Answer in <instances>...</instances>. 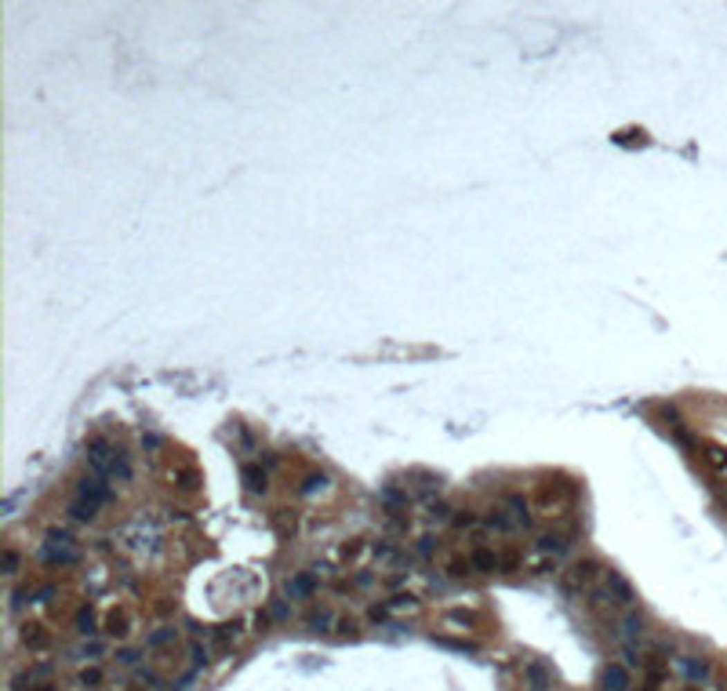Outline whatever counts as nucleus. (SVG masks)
I'll return each instance as SVG.
<instances>
[{"mask_svg": "<svg viewBox=\"0 0 727 691\" xmlns=\"http://www.w3.org/2000/svg\"><path fill=\"white\" fill-rule=\"evenodd\" d=\"M113 455H117V451H113L102 436H95V441L88 444V459H91V466L98 470V473H109V462H113Z\"/></svg>", "mask_w": 727, "mask_h": 691, "instance_id": "9", "label": "nucleus"}, {"mask_svg": "<svg viewBox=\"0 0 727 691\" xmlns=\"http://www.w3.org/2000/svg\"><path fill=\"white\" fill-rule=\"evenodd\" d=\"M600 691H629L633 688V676H629V666L625 662H607L600 670Z\"/></svg>", "mask_w": 727, "mask_h": 691, "instance_id": "4", "label": "nucleus"}, {"mask_svg": "<svg viewBox=\"0 0 727 691\" xmlns=\"http://www.w3.org/2000/svg\"><path fill=\"white\" fill-rule=\"evenodd\" d=\"M506 506L513 510V524H531V513H527V502L520 499V495H506Z\"/></svg>", "mask_w": 727, "mask_h": 691, "instance_id": "19", "label": "nucleus"}, {"mask_svg": "<svg viewBox=\"0 0 727 691\" xmlns=\"http://www.w3.org/2000/svg\"><path fill=\"white\" fill-rule=\"evenodd\" d=\"M604 579H607V589H611V597L618 600V608H633L636 593H633V586L625 582V575H618V571H607Z\"/></svg>", "mask_w": 727, "mask_h": 691, "instance_id": "8", "label": "nucleus"}, {"mask_svg": "<svg viewBox=\"0 0 727 691\" xmlns=\"http://www.w3.org/2000/svg\"><path fill=\"white\" fill-rule=\"evenodd\" d=\"M77 629L84 633V637H91V633L98 629V626H95V611H91V608H80V611H77Z\"/></svg>", "mask_w": 727, "mask_h": 691, "instance_id": "22", "label": "nucleus"}, {"mask_svg": "<svg viewBox=\"0 0 727 691\" xmlns=\"http://www.w3.org/2000/svg\"><path fill=\"white\" fill-rule=\"evenodd\" d=\"M324 484H327V477H324V473H313V477H306V481H302V495H313V491H317V488H324Z\"/></svg>", "mask_w": 727, "mask_h": 691, "instance_id": "28", "label": "nucleus"}, {"mask_svg": "<svg viewBox=\"0 0 727 691\" xmlns=\"http://www.w3.org/2000/svg\"><path fill=\"white\" fill-rule=\"evenodd\" d=\"M683 673H688V681L706 684V681H709V662L698 658V655H688V658H683Z\"/></svg>", "mask_w": 727, "mask_h": 691, "instance_id": "14", "label": "nucleus"}, {"mask_svg": "<svg viewBox=\"0 0 727 691\" xmlns=\"http://www.w3.org/2000/svg\"><path fill=\"white\" fill-rule=\"evenodd\" d=\"M600 575H607L600 560H596V557H582V560L567 564V568L560 571V589H564L567 597L593 593V586H596V579H600Z\"/></svg>", "mask_w": 727, "mask_h": 691, "instance_id": "1", "label": "nucleus"}, {"mask_svg": "<svg viewBox=\"0 0 727 691\" xmlns=\"http://www.w3.org/2000/svg\"><path fill=\"white\" fill-rule=\"evenodd\" d=\"M618 629H622L625 641H636L640 633H644V618H640V611H625L622 623H618Z\"/></svg>", "mask_w": 727, "mask_h": 691, "instance_id": "16", "label": "nucleus"}, {"mask_svg": "<svg viewBox=\"0 0 727 691\" xmlns=\"http://www.w3.org/2000/svg\"><path fill=\"white\" fill-rule=\"evenodd\" d=\"M425 510H430L433 520H448V517H451V506H448V502H430Z\"/></svg>", "mask_w": 727, "mask_h": 691, "instance_id": "29", "label": "nucleus"}, {"mask_svg": "<svg viewBox=\"0 0 727 691\" xmlns=\"http://www.w3.org/2000/svg\"><path fill=\"white\" fill-rule=\"evenodd\" d=\"M313 589H317V579H313V575H298V579L288 582V593L291 597H309Z\"/></svg>", "mask_w": 727, "mask_h": 691, "instance_id": "20", "label": "nucleus"}, {"mask_svg": "<svg viewBox=\"0 0 727 691\" xmlns=\"http://www.w3.org/2000/svg\"><path fill=\"white\" fill-rule=\"evenodd\" d=\"M106 633H113V637H127V633H131V615L113 608L106 615Z\"/></svg>", "mask_w": 727, "mask_h": 691, "instance_id": "13", "label": "nucleus"}, {"mask_svg": "<svg viewBox=\"0 0 727 691\" xmlns=\"http://www.w3.org/2000/svg\"><path fill=\"white\" fill-rule=\"evenodd\" d=\"M127 691H142V688H138V684H131V688H127Z\"/></svg>", "mask_w": 727, "mask_h": 691, "instance_id": "37", "label": "nucleus"}, {"mask_svg": "<svg viewBox=\"0 0 727 691\" xmlns=\"http://www.w3.org/2000/svg\"><path fill=\"white\" fill-rule=\"evenodd\" d=\"M469 571H473V564H469V560H448V575H451V579H466Z\"/></svg>", "mask_w": 727, "mask_h": 691, "instance_id": "26", "label": "nucleus"}, {"mask_svg": "<svg viewBox=\"0 0 727 691\" xmlns=\"http://www.w3.org/2000/svg\"><path fill=\"white\" fill-rule=\"evenodd\" d=\"M484 524H488V528H495V531H509V528H513V520H509L502 510H491L488 517H484Z\"/></svg>", "mask_w": 727, "mask_h": 691, "instance_id": "23", "label": "nucleus"}, {"mask_svg": "<svg viewBox=\"0 0 727 691\" xmlns=\"http://www.w3.org/2000/svg\"><path fill=\"white\" fill-rule=\"evenodd\" d=\"M473 524H477V517L469 513V510H466V513H459V517H454V528H473Z\"/></svg>", "mask_w": 727, "mask_h": 691, "instance_id": "33", "label": "nucleus"}, {"mask_svg": "<svg viewBox=\"0 0 727 691\" xmlns=\"http://www.w3.org/2000/svg\"><path fill=\"white\" fill-rule=\"evenodd\" d=\"M571 539H575V528L571 531H546V535H538V542H535V549L538 553H553V557H560V553H567L571 549Z\"/></svg>", "mask_w": 727, "mask_h": 691, "instance_id": "5", "label": "nucleus"}, {"mask_svg": "<svg viewBox=\"0 0 727 691\" xmlns=\"http://www.w3.org/2000/svg\"><path fill=\"white\" fill-rule=\"evenodd\" d=\"M386 608H389V611H411V608H415V597H411V593H401V597H393Z\"/></svg>", "mask_w": 727, "mask_h": 691, "instance_id": "27", "label": "nucleus"}, {"mask_svg": "<svg viewBox=\"0 0 727 691\" xmlns=\"http://www.w3.org/2000/svg\"><path fill=\"white\" fill-rule=\"evenodd\" d=\"M167 477H171V484H175L178 491H196L201 488V470L196 466H175Z\"/></svg>", "mask_w": 727, "mask_h": 691, "instance_id": "11", "label": "nucleus"}, {"mask_svg": "<svg viewBox=\"0 0 727 691\" xmlns=\"http://www.w3.org/2000/svg\"><path fill=\"white\" fill-rule=\"evenodd\" d=\"M469 564H473L477 571H498V553H495V549H488V546H480V549H473Z\"/></svg>", "mask_w": 727, "mask_h": 691, "instance_id": "15", "label": "nucleus"}, {"mask_svg": "<svg viewBox=\"0 0 727 691\" xmlns=\"http://www.w3.org/2000/svg\"><path fill=\"white\" fill-rule=\"evenodd\" d=\"M688 691H698V688H688Z\"/></svg>", "mask_w": 727, "mask_h": 691, "instance_id": "38", "label": "nucleus"}, {"mask_svg": "<svg viewBox=\"0 0 727 691\" xmlns=\"http://www.w3.org/2000/svg\"><path fill=\"white\" fill-rule=\"evenodd\" d=\"M524 681H527V688L531 691H549L553 688V670L546 666V662H527L524 666Z\"/></svg>", "mask_w": 727, "mask_h": 691, "instance_id": "6", "label": "nucleus"}, {"mask_svg": "<svg viewBox=\"0 0 727 691\" xmlns=\"http://www.w3.org/2000/svg\"><path fill=\"white\" fill-rule=\"evenodd\" d=\"M77 681H80V688H98V684H102V670H95V666L91 670H80Z\"/></svg>", "mask_w": 727, "mask_h": 691, "instance_id": "25", "label": "nucleus"}, {"mask_svg": "<svg viewBox=\"0 0 727 691\" xmlns=\"http://www.w3.org/2000/svg\"><path fill=\"white\" fill-rule=\"evenodd\" d=\"M364 549H367V546H364L360 539H356V542H349L346 549H342V560H356V557H360V553H364Z\"/></svg>", "mask_w": 727, "mask_h": 691, "instance_id": "30", "label": "nucleus"}, {"mask_svg": "<svg viewBox=\"0 0 727 691\" xmlns=\"http://www.w3.org/2000/svg\"><path fill=\"white\" fill-rule=\"evenodd\" d=\"M520 568H524V553L517 546H509V549L498 553V571H520Z\"/></svg>", "mask_w": 727, "mask_h": 691, "instance_id": "18", "label": "nucleus"}, {"mask_svg": "<svg viewBox=\"0 0 727 691\" xmlns=\"http://www.w3.org/2000/svg\"><path fill=\"white\" fill-rule=\"evenodd\" d=\"M73 560H77L73 539H69L66 531H59V535H48V546H44V564H73Z\"/></svg>", "mask_w": 727, "mask_h": 691, "instance_id": "3", "label": "nucleus"}, {"mask_svg": "<svg viewBox=\"0 0 727 691\" xmlns=\"http://www.w3.org/2000/svg\"><path fill=\"white\" fill-rule=\"evenodd\" d=\"M309 626H317V629L331 626V611H317V615H309Z\"/></svg>", "mask_w": 727, "mask_h": 691, "instance_id": "31", "label": "nucleus"}, {"mask_svg": "<svg viewBox=\"0 0 727 691\" xmlns=\"http://www.w3.org/2000/svg\"><path fill=\"white\" fill-rule=\"evenodd\" d=\"M117 662H120V666H135L138 655H135V652H117Z\"/></svg>", "mask_w": 727, "mask_h": 691, "instance_id": "34", "label": "nucleus"}, {"mask_svg": "<svg viewBox=\"0 0 727 691\" xmlns=\"http://www.w3.org/2000/svg\"><path fill=\"white\" fill-rule=\"evenodd\" d=\"M80 499H88V502H109V488H106V481L102 477H84L80 481Z\"/></svg>", "mask_w": 727, "mask_h": 691, "instance_id": "12", "label": "nucleus"}, {"mask_svg": "<svg viewBox=\"0 0 727 691\" xmlns=\"http://www.w3.org/2000/svg\"><path fill=\"white\" fill-rule=\"evenodd\" d=\"M69 513H73L77 520H95V517H98V502H88V499H77L73 506H69Z\"/></svg>", "mask_w": 727, "mask_h": 691, "instance_id": "21", "label": "nucleus"}, {"mask_svg": "<svg viewBox=\"0 0 727 691\" xmlns=\"http://www.w3.org/2000/svg\"><path fill=\"white\" fill-rule=\"evenodd\" d=\"M19 568H22V557H19V549H4V575H19Z\"/></svg>", "mask_w": 727, "mask_h": 691, "instance_id": "24", "label": "nucleus"}, {"mask_svg": "<svg viewBox=\"0 0 727 691\" xmlns=\"http://www.w3.org/2000/svg\"><path fill=\"white\" fill-rule=\"evenodd\" d=\"M22 644L30 647V652H48L51 647V633L44 623H26L22 626Z\"/></svg>", "mask_w": 727, "mask_h": 691, "instance_id": "7", "label": "nucleus"}, {"mask_svg": "<svg viewBox=\"0 0 727 691\" xmlns=\"http://www.w3.org/2000/svg\"><path fill=\"white\" fill-rule=\"evenodd\" d=\"M240 477H244V488L251 491V495H262V491L269 488V473L259 466V462H248V466L240 470Z\"/></svg>", "mask_w": 727, "mask_h": 691, "instance_id": "10", "label": "nucleus"}, {"mask_svg": "<svg viewBox=\"0 0 727 691\" xmlns=\"http://www.w3.org/2000/svg\"><path fill=\"white\" fill-rule=\"evenodd\" d=\"M418 553L430 557V553H433V539H422V542H418Z\"/></svg>", "mask_w": 727, "mask_h": 691, "instance_id": "36", "label": "nucleus"}, {"mask_svg": "<svg viewBox=\"0 0 727 691\" xmlns=\"http://www.w3.org/2000/svg\"><path fill=\"white\" fill-rule=\"evenodd\" d=\"M575 484L571 481H549V484H538L535 491V510L542 517H564V513H571V506H575Z\"/></svg>", "mask_w": 727, "mask_h": 691, "instance_id": "2", "label": "nucleus"}, {"mask_svg": "<svg viewBox=\"0 0 727 691\" xmlns=\"http://www.w3.org/2000/svg\"><path fill=\"white\" fill-rule=\"evenodd\" d=\"M193 662H196V666H201V662H208V647L193 644Z\"/></svg>", "mask_w": 727, "mask_h": 691, "instance_id": "35", "label": "nucleus"}, {"mask_svg": "<svg viewBox=\"0 0 727 691\" xmlns=\"http://www.w3.org/2000/svg\"><path fill=\"white\" fill-rule=\"evenodd\" d=\"M167 641H175V629H160V633H153V637H149L153 647H160V644H167Z\"/></svg>", "mask_w": 727, "mask_h": 691, "instance_id": "32", "label": "nucleus"}, {"mask_svg": "<svg viewBox=\"0 0 727 691\" xmlns=\"http://www.w3.org/2000/svg\"><path fill=\"white\" fill-rule=\"evenodd\" d=\"M706 466H709L712 473L727 477V451H724V448H717V444H709V448H706Z\"/></svg>", "mask_w": 727, "mask_h": 691, "instance_id": "17", "label": "nucleus"}]
</instances>
